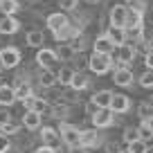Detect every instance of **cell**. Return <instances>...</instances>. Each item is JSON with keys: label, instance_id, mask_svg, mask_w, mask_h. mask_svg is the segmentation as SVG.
<instances>
[{"label": "cell", "instance_id": "29", "mask_svg": "<svg viewBox=\"0 0 153 153\" xmlns=\"http://www.w3.org/2000/svg\"><path fill=\"white\" fill-rule=\"evenodd\" d=\"M18 7H20L18 0H0V14H5V16L18 14Z\"/></svg>", "mask_w": 153, "mask_h": 153}, {"label": "cell", "instance_id": "50", "mask_svg": "<svg viewBox=\"0 0 153 153\" xmlns=\"http://www.w3.org/2000/svg\"><path fill=\"white\" fill-rule=\"evenodd\" d=\"M149 101H151V104H153V97H149Z\"/></svg>", "mask_w": 153, "mask_h": 153}, {"label": "cell", "instance_id": "18", "mask_svg": "<svg viewBox=\"0 0 153 153\" xmlns=\"http://www.w3.org/2000/svg\"><path fill=\"white\" fill-rule=\"evenodd\" d=\"M18 29H20L18 18H14V16H2L0 18V34L2 36H14Z\"/></svg>", "mask_w": 153, "mask_h": 153}, {"label": "cell", "instance_id": "49", "mask_svg": "<svg viewBox=\"0 0 153 153\" xmlns=\"http://www.w3.org/2000/svg\"><path fill=\"white\" fill-rule=\"evenodd\" d=\"M2 70H5V68H2V63H0V72H2Z\"/></svg>", "mask_w": 153, "mask_h": 153}, {"label": "cell", "instance_id": "39", "mask_svg": "<svg viewBox=\"0 0 153 153\" xmlns=\"http://www.w3.org/2000/svg\"><path fill=\"white\" fill-rule=\"evenodd\" d=\"M104 151L106 153H120L122 151V142L120 140H108V142L104 144Z\"/></svg>", "mask_w": 153, "mask_h": 153}, {"label": "cell", "instance_id": "30", "mask_svg": "<svg viewBox=\"0 0 153 153\" xmlns=\"http://www.w3.org/2000/svg\"><path fill=\"white\" fill-rule=\"evenodd\" d=\"M135 140H140V126H126V128L122 131V142L131 144V142H135Z\"/></svg>", "mask_w": 153, "mask_h": 153}, {"label": "cell", "instance_id": "14", "mask_svg": "<svg viewBox=\"0 0 153 153\" xmlns=\"http://www.w3.org/2000/svg\"><path fill=\"white\" fill-rule=\"evenodd\" d=\"M20 122H23V126L27 131H38L41 124H43V115L36 113V110H25V115H23Z\"/></svg>", "mask_w": 153, "mask_h": 153}, {"label": "cell", "instance_id": "27", "mask_svg": "<svg viewBox=\"0 0 153 153\" xmlns=\"http://www.w3.org/2000/svg\"><path fill=\"white\" fill-rule=\"evenodd\" d=\"M133 27H144V14H142V11L128 9V16H126V27L124 29H133Z\"/></svg>", "mask_w": 153, "mask_h": 153}, {"label": "cell", "instance_id": "19", "mask_svg": "<svg viewBox=\"0 0 153 153\" xmlns=\"http://www.w3.org/2000/svg\"><path fill=\"white\" fill-rule=\"evenodd\" d=\"M56 83H59V76L50 68H41V72H38V86L48 90V88H54Z\"/></svg>", "mask_w": 153, "mask_h": 153}, {"label": "cell", "instance_id": "42", "mask_svg": "<svg viewBox=\"0 0 153 153\" xmlns=\"http://www.w3.org/2000/svg\"><path fill=\"white\" fill-rule=\"evenodd\" d=\"M92 149L83 146V144H74V146H68V153H90Z\"/></svg>", "mask_w": 153, "mask_h": 153}, {"label": "cell", "instance_id": "11", "mask_svg": "<svg viewBox=\"0 0 153 153\" xmlns=\"http://www.w3.org/2000/svg\"><path fill=\"white\" fill-rule=\"evenodd\" d=\"M81 144L88 149H97V146H104V140L99 135V128H83L81 131Z\"/></svg>", "mask_w": 153, "mask_h": 153}, {"label": "cell", "instance_id": "40", "mask_svg": "<svg viewBox=\"0 0 153 153\" xmlns=\"http://www.w3.org/2000/svg\"><path fill=\"white\" fill-rule=\"evenodd\" d=\"M9 151H11V140H9V135L0 133V153H9Z\"/></svg>", "mask_w": 153, "mask_h": 153}, {"label": "cell", "instance_id": "37", "mask_svg": "<svg viewBox=\"0 0 153 153\" xmlns=\"http://www.w3.org/2000/svg\"><path fill=\"white\" fill-rule=\"evenodd\" d=\"M124 5L133 11H142V14L146 11V0H124Z\"/></svg>", "mask_w": 153, "mask_h": 153}, {"label": "cell", "instance_id": "3", "mask_svg": "<svg viewBox=\"0 0 153 153\" xmlns=\"http://www.w3.org/2000/svg\"><path fill=\"white\" fill-rule=\"evenodd\" d=\"M59 133H61L63 144H65V146L81 144V128H79V126H74V124H70V122H61V126H59Z\"/></svg>", "mask_w": 153, "mask_h": 153}, {"label": "cell", "instance_id": "44", "mask_svg": "<svg viewBox=\"0 0 153 153\" xmlns=\"http://www.w3.org/2000/svg\"><path fill=\"white\" fill-rule=\"evenodd\" d=\"M144 65H146V70H153V48L144 54Z\"/></svg>", "mask_w": 153, "mask_h": 153}, {"label": "cell", "instance_id": "34", "mask_svg": "<svg viewBox=\"0 0 153 153\" xmlns=\"http://www.w3.org/2000/svg\"><path fill=\"white\" fill-rule=\"evenodd\" d=\"M146 149H149V144L144 142L142 137L135 140V142H131V144H126V151L128 153H146Z\"/></svg>", "mask_w": 153, "mask_h": 153}, {"label": "cell", "instance_id": "28", "mask_svg": "<svg viewBox=\"0 0 153 153\" xmlns=\"http://www.w3.org/2000/svg\"><path fill=\"white\" fill-rule=\"evenodd\" d=\"M74 50H72V45L70 43H61L56 48V56H59V61H63V63H70L72 59H74Z\"/></svg>", "mask_w": 153, "mask_h": 153}, {"label": "cell", "instance_id": "38", "mask_svg": "<svg viewBox=\"0 0 153 153\" xmlns=\"http://www.w3.org/2000/svg\"><path fill=\"white\" fill-rule=\"evenodd\" d=\"M59 2V9L61 11H76V7H79V0H56Z\"/></svg>", "mask_w": 153, "mask_h": 153}, {"label": "cell", "instance_id": "43", "mask_svg": "<svg viewBox=\"0 0 153 153\" xmlns=\"http://www.w3.org/2000/svg\"><path fill=\"white\" fill-rule=\"evenodd\" d=\"M9 120H11V113H9V108H2V106H0V126H2V124H7Z\"/></svg>", "mask_w": 153, "mask_h": 153}, {"label": "cell", "instance_id": "24", "mask_svg": "<svg viewBox=\"0 0 153 153\" xmlns=\"http://www.w3.org/2000/svg\"><path fill=\"white\" fill-rule=\"evenodd\" d=\"M25 41H27V45L29 48H43V43H45V34L41 32V29H29L27 32V36H25Z\"/></svg>", "mask_w": 153, "mask_h": 153}, {"label": "cell", "instance_id": "31", "mask_svg": "<svg viewBox=\"0 0 153 153\" xmlns=\"http://www.w3.org/2000/svg\"><path fill=\"white\" fill-rule=\"evenodd\" d=\"M70 45H72V50H74V52H83V50H86V45H88L86 32H79V34L70 41Z\"/></svg>", "mask_w": 153, "mask_h": 153}, {"label": "cell", "instance_id": "17", "mask_svg": "<svg viewBox=\"0 0 153 153\" xmlns=\"http://www.w3.org/2000/svg\"><path fill=\"white\" fill-rule=\"evenodd\" d=\"M16 101H18V97H16L14 86L0 83V106H2V108H9V106H14Z\"/></svg>", "mask_w": 153, "mask_h": 153}, {"label": "cell", "instance_id": "36", "mask_svg": "<svg viewBox=\"0 0 153 153\" xmlns=\"http://www.w3.org/2000/svg\"><path fill=\"white\" fill-rule=\"evenodd\" d=\"M88 61H90V56L86 59V54H83V52H76V54H74V59L70 61V65L74 68V70H81L83 65H88Z\"/></svg>", "mask_w": 153, "mask_h": 153}, {"label": "cell", "instance_id": "35", "mask_svg": "<svg viewBox=\"0 0 153 153\" xmlns=\"http://www.w3.org/2000/svg\"><path fill=\"white\" fill-rule=\"evenodd\" d=\"M137 83L142 88H146V90H153V70H144L142 74H140Z\"/></svg>", "mask_w": 153, "mask_h": 153}, {"label": "cell", "instance_id": "8", "mask_svg": "<svg viewBox=\"0 0 153 153\" xmlns=\"http://www.w3.org/2000/svg\"><path fill=\"white\" fill-rule=\"evenodd\" d=\"M117 52V56H115V61H117V65H131L135 59V54H137V45L133 43H124L122 48L115 50Z\"/></svg>", "mask_w": 153, "mask_h": 153}, {"label": "cell", "instance_id": "41", "mask_svg": "<svg viewBox=\"0 0 153 153\" xmlns=\"http://www.w3.org/2000/svg\"><path fill=\"white\" fill-rule=\"evenodd\" d=\"M99 27H101V34H106L110 27H113V23H110V16H108V14H104V16L99 18Z\"/></svg>", "mask_w": 153, "mask_h": 153}, {"label": "cell", "instance_id": "45", "mask_svg": "<svg viewBox=\"0 0 153 153\" xmlns=\"http://www.w3.org/2000/svg\"><path fill=\"white\" fill-rule=\"evenodd\" d=\"M34 153H56V149H52V146H45V144H41V146H38Z\"/></svg>", "mask_w": 153, "mask_h": 153}, {"label": "cell", "instance_id": "32", "mask_svg": "<svg viewBox=\"0 0 153 153\" xmlns=\"http://www.w3.org/2000/svg\"><path fill=\"white\" fill-rule=\"evenodd\" d=\"M20 126H23V122H14V120H9L7 124L0 126V133H5V135H18Z\"/></svg>", "mask_w": 153, "mask_h": 153}, {"label": "cell", "instance_id": "15", "mask_svg": "<svg viewBox=\"0 0 153 153\" xmlns=\"http://www.w3.org/2000/svg\"><path fill=\"white\" fill-rule=\"evenodd\" d=\"M115 45H113V41H110L106 34H99V36L92 41V52H101V54H113L115 52Z\"/></svg>", "mask_w": 153, "mask_h": 153}, {"label": "cell", "instance_id": "26", "mask_svg": "<svg viewBox=\"0 0 153 153\" xmlns=\"http://www.w3.org/2000/svg\"><path fill=\"white\" fill-rule=\"evenodd\" d=\"M50 115H52V117H56V120H61V122H65V117L70 115V104H65V101L52 104V108H50Z\"/></svg>", "mask_w": 153, "mask_h": 153}, {"label": "cell", "instance_id": "16", "mask_svg": "<svg viewBox=\"0 0 153 153\" xmlns=\"http://www.w3.org/2000/svg\"><path fill=\"white\" fill-rule=\"evenodd\" d=\"M110 110L115 115H126L131 110V99L126 95H113V101H110Z\"/></svg>", "mask_w": 153, "mask_h": 153}, {"label": "cell", "instance_id": "33", "mask_svg": "<svg viewBox=\"0 0 153 153\" xmlns=\"http://www.w3.org/2000/svg\"><path fill=\"white\" fill-rule=\"evenodd\" d=\"M137 117H140V120H149V117H153V104H151V101H142V104H137Z\"/></svg>", "mask_w": 153, "mask_h": 153}, {"label": "cell", "instance_id": "48", "mask_svg": "<svg viewBox=\"0 0 153 153\" xmlns=\"http://www.w3.org/2000/svg\"><path fill=\"white\" fill-rule=\"evenodd\" d=\"M120 153H128V151H126V149H122V151H120Z\"/></svg>", "mask_w": 153, "mask_h": 153}, {"label": "cell", "instance_id": "21", "mask_svg": "<svg viewBox=\"0 0 153 153\" xmlns=\"http://www.w3.org/2000/svg\"><path fill=\"white\" fill-rule=\"evenodd\" d=\"M79 32H81V29H76L74 27V25H65V27H63V29H59V32H54V38H56V41H59V43H70V41H72V38H74L76 36V34H79Z\"/></svg>", "mask_w": 153, "mask_h": 153}, {"label": "cell", "instance_id": "10", "mask_svg": "<svg viewBox=\"0 0 153 153\" xmlns=\"http://www.w3.org/2000/svg\"><path fill=\"white\" fill-rule=\"evenodd\" d=\"M23 104H25V110H36V113H41V115L50 113V108H52V104H50L45 97H36V95L27 97Z\"/></svg>", "mask_w": 153, "mask_h": 153}, {"label": "cell", "instance_id": "7", "mask_svg": "<svg viewBox=\"0 0 153 153\" xmlns=\"http://www.w3.org/2000/svg\"><path fill=\"white\" fill-rule=\"evenodd\" d=\"M56 63H59L56 50H52V48H38V52H36V65L38 68H50V70H52Z\"/></svg>", "mask_w": 153, "mask_h": 153}, {"label": "cell", "instance_id": "6", "mask_svg": "<svg viewBox=\"0 0 153 153\" xmlns=\"http://www.w3.org/2000/svg\"><path fill=\"white\" fill-rule=\"evenodd\" d=\"M41 142L45 146H52V149H61L63 146V137L59 133V128H52V126H41Z\"/></svg>", "mask_w": 153, "mask_h": 153}, {"label": "cell", "instance_id": "1", "mask_svg": "<svg viewBox=\"0 0 153 153\" xmlns=\"http://www.w3.org/2000/svg\"><path fill=\"white\" fill-rule=\"evenodd\" d=\"M117 61L113 59V54H101V52H92L90 61H88V70L92 74H106V72L115 70Z\"/></svg>", "mask_w": 153, "mask_h": 153}, {"label": "cell", "instance_id": "47", "mask_svg": "<svg viewBox=\"0 0 153 153\" xmlns=\"http://www.w3.org/2000/svg\"><path fill=\"white\" fill-rule=\"evenodd\" d=\"M146 153H153V144H149V149H146Z\"/></svg>", "mask_w": 153, "mask_h": 153}, {"label": "cell", "instance_id": "9", "mask_svg": "<svg viewBox=\"0 0 153 153\" xmlns=\"http://www.w3.org/2000/svg\"><path fill=\"white\" fill-rule=\"evenodd\" d=\"M65 25H70V18H68L65 11H54V14H50L48 18H45V27L50 29V32H59V29H63Z\"/></svg>", "mask_w": 153, "mask_h": 153}, {"label": "cell", "instance_id": "20", "mask_svg": "<svg viewBox=\"0 0 153 153\" xmlns=\"http://www.w3.org/2000/svg\"><path fill=\"white\" fill-rule=\"evenodd\" d=\"M113 95H115V92H110V90H97L95 95L90 97V101L97 106V108H110V101H113Z\"/></svg>", "mask_w": 153, "mask_h": 153}, {"label": "cell", "instance_id": "46", "mask_svg": "<svg viewBox=\"0 0 153 153\" xmlns=\"http://www.w3.org/2000/svg\"><path fill=\"white\" fill-rule=\"evenodd\" d=\"M83 2H86V5H99L101 0H83Z\"/></svg>", "mask_w": 153, "mask_h": 153}, {"label": "cell", "instance_id": "5", "mask_svg": "<svg viewBox=\"0 0 153 153\" xmlns=\"http://www.w3.org/2000/svg\"><path fill=\"white\" fill-rule=\"evenodd\" d=\"M113 81L115 86H120V88H131L135 81V74L133 70H131V65H117L113 70Z\"/></svg>", "mask_w": 153, "mask_h": 153}, {"label": "cell", "instance_id": "22", "mask_svg": "<svg viewBox=\"0 0 153 153\" xmlns=\"http://www.w3.org/2000/svg\"><path fill=\"white\" fill-rule=\"evenodd\" d=\"M90 86H92V83H90V79H88V74H83L81 70H76L74 76H72L70 88H72V90H76V92H81V90H86V88H90Z\"/></svg>", "mask_w": 153, "mask_h": 153}, {"label": "cell", "instance_id": "23", "mask_svg": "<svg viewBox=\"0 0 153 153\" xmlns=\"http://www.w3.org/2000/svg\"><path fill=\"white\" fill-rule=\"evenodd\" d=\"M106 36L113 41L115 48H122V45L126 43V29L124 27H110L108 32H106Z\"/></svg>", "mask_w": 153, "mask_h": 153}, {"label": "cell", "instance_id": "25", "mask_svg": "<svg viewBox=\"0 0 153 153\" xmlns=\"http://www.w3.org/2000/svg\"><path fill=\"white\" fill-rule=\"evenodd\" d=\"M74 68L68 63V65H63L61 70L56 72V76H59V86H65V88H70V83H72V76H74Z\"/></svg>", "mask_w": 153, "mask_h": 153}, {"label": "cell", "instance_id": "2", "mask_svg": "<svg viewBox=\"0 0 153 153\" xmlns=\"http://www.w3.org/2000/svg\"><path fill=\"white\" fill-rule=\"evenodd\" d=\"M23 61V54L16 45H5V48H0V63L5 70H14L18 68V63Z\"/></svg>", "mask_w": 153, "mask_h": 153}, {"label": "cell", "instance_id": "12", "mask_svg": "<svg viewBox=\"0 0 153 153\" xmlns=\"http://www.w3.org/2000/svg\"><path fill=\"white\" fill-rule=\"evenodd\" d=\"M110 16V23H113V27H126V16H128V7L126 5H113L108 11Z\"/></svg>", "mask_w": 153, "mask_h": 153}, {"label": "cell", "instance_id": "51", "mask_svg": "<svg viewBox=\"0 0 153 153\" xmlns=\"http://www.w3.org/2000/svg\"><path fill=\"white\" fill-rule=\"evenodd\" d=\"M18 2H25V0H18Z\"/></svg>", "mask_w": 153, "mask_h": 153}, {"label": "cell", "instance_id": "4", "mask_svg": "<svg viewBox=\"0 0 153 153\" xmlns=\"http://www.w3.org/2000/svg\"><path fill=\"white\" fill-rule=\"evenodd\" d=\"M90 120H92V126H95V128L104 131V128L115 126V113H113L110 108H97L95 115H92Z\"/></svg>", "mask_w": 153, "mask_h": 153}, {"label": "cell", "instance_id": "13", "mask_svg": "<svg viewBox=\"0 0 153 153\" xmlns=\"http://www.w3.org/2000/svg\"><path fill=\"white\" fill-rule=\"evenodd\" d=\"M14 90H16V97H18V101H25L27 97L34 95V86L25 79V76H18L14 81Z\"/></svg>", "mask_w": 153, "mask_h": 153}]
</instances>
